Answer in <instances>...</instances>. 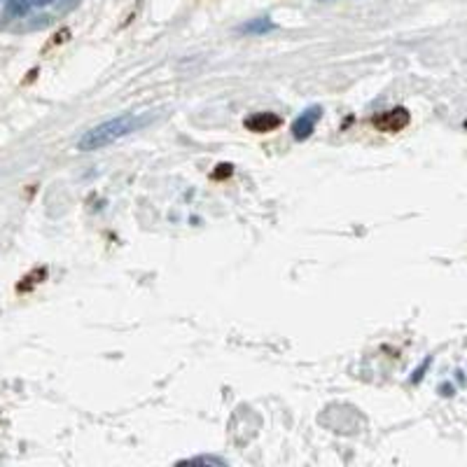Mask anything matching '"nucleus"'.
I'll return each mask as SVG.
<instances>
[{"label": "nucleus", "instance_id": "1", "mask_svg": "<svg viewBox=\"0 0 467 467\" xmlns=\"http://www.w3.org/2000/svg\"><path fill=\"white\" fill-rule=\"evenodd\" d=\"M150 122V115H140V112H124L120 117H112V120L100 122L98 127L89 129L80 135L78 140V150L80 152H94V150H103L112 143H117L124 135L138 131L140 127Z\"/></svg>", "mask_w": 467, "mask_h": 467}, {"label": "nucleus", "instance_id": "2", "mask_svg": "<svg viewBox=\"0 0 467 467\" xmlns=\"http://www.w3.org/2000/svg\"><path fill=\"white\" fill-rule=\"evenodd\" d=\"M411 122V115L406 108H390V110H383L378 112V115L371 120L376 131L381 133H398L402 129H406Z\"/></svg>", "mask_w": 467, "mask_h": 467}, {"label": "nucleus", "instance_id": "3", "mask_svg": "<svg viewBox=\"0 0 467 467\" xmlns=\"http://www.w3.org/2000/svg\"><path fill=\"white\" fill-rule=\"evenodd\" d=\"M323 117V108L321 105H311L309 110H304L297 120L292 122V135L294 140H306L311 138V133L316 131L318 122H321Z\"/></svg>", "mask_w": 467, "mask_h": 467}, {"label": "nucleus", "instance_id": "4", "mask_svg": "<svg viewBox=\"0 0 467 467\" xmlns=\"http://www.w3.org/2000/svg\"><path fill=\"white\" fill-rule=\"evenodd\" d=\"M281 124L283 120L276 112H255V115L246 117L243 127L252 133H269V131H276Z\"/></svg>", "mask_w": 467, "mask_h": 467}, {"label": "nucleus", "instance_id": "5", "mask_svg": "<svg viewBox=\"0 0 467 467\" xmlns=\"http://www.w3.org/2000/svg\"><path fill=\"white\" fill-rule=\"evenodd\" d=\"M276 23L271 21V17H257V19H250L246 23H241L239 26V33H246V35H264L269 31H274Z\"/></svg>", "mask_w": 467, "mask_h": 467}, {"label": "nucleus", "instance_id": "6", "mask_svg": "<svg viewBox=\"0 0 467 467\" xmlns=\"http://www.w3.org/2000/svg\"><path fill=\"white\" fill-rule=\"evenodd\" d=\"M31 5H33V0H8V5H5V17L19 19V17L28 14Z\"/></svg>", "mask_w": 467, "mask_h": 467}, {"label": "nucleus", "instance_id": "7", "mask_svg": "<svg viewBox=\"0 0 467 467\" xmlns=\"http://www.w3.org/2000/svg\"><path fill=\"white\" fill-rule=\"evenodd\" d=\"M187 463H206V465H224L222 458H213V456H197V458H189Z\"/></svg>", "mask_w": 467, "mask_h": 467}, {"label": "nucleus", "instance_id": "8", "mask_svg": "<svg viewBox=\"0 0 467 467\" xmlns=\"http://www.w3.org/2000/svg\"><path fill=\"white\" fill-rule=\"evenodd\" d=\"M428 365H430V358L425 360V365H423L421 369H418V371H413V378H411V381H421V376H423V371H425V367H428Z\"/></svg>", "mask_w": 467, "mask_h": 467}, {"label": "nucleus", "instance_id": "9", "mask_svg": "<svg viewBox=\"0 0 467 467\" xmlns=\"http://www.w3.org/2000/svg\"><path fill=\"white\" fill-rule=\"evenodd\" d=\"M50 3H54V0H33V5H38V8H45Z\"/></svg>", "mask_w": 467, "mask_h": 467}]
</instances>
